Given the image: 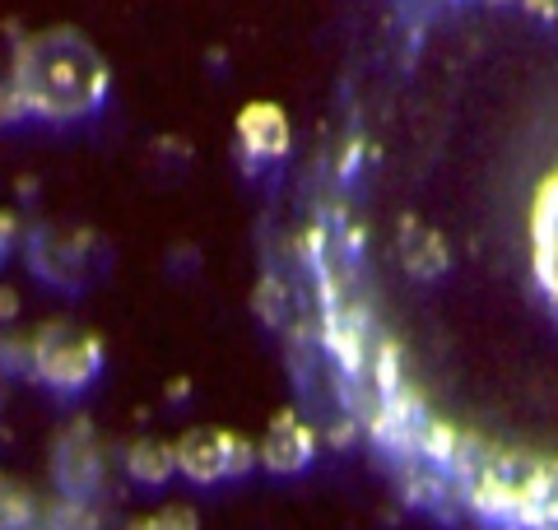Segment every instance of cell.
<instances>
[{"mask_svg": "<svg viewBox=\"0 0 558 530\" xmlns=\"http://www.w3.org/2000/svg\"><path fill=\"white\" fill-rule=\"evenodd\" d=\"M108 65L98 47L75 28H43L14 47V80L5 94V117L80 121L94 117L108 98Z\"/></svg>", "mask_w": 558, "mask_h": 530, "instance_id": "obj_1", "label": "cell"}, {"mask_svg": "<svg viewBox=\"0 0 558 530\" xmlns=\"http://www.w3.org/2000/svg\"><path fill=\"white\" fill-rule=\"evenodd\" d=\"M28 353H33V373H38L47 386H57V392H80V386H89L102 368L98 335H80L65 322L47 326L38 340L28 345Z\"/></svg>", "mask_w": 558, "mask_h": 530, "instance_id": "obj_2", "label": "cell"}, {"mask_svg": "<svg viewBox=\"0 0 558 530\" xmlns=\"http://www.w3.org/2000/svg\"><path fill=\"white\" fill-rule=\"evenodd\" d=\"M531 275L558 308V164L539 177L531 201Z\"/></svg>", "mask_w": 558, "mask_h": 530, "instance_id": "obj_4", "label": "cell"}, {"mask_svg": "<svg viewBox=\"0 0 558 530\" xmlns=\"http://www.w3.org/2000/svg\"><path fill=\"white\" fill-rule=\"evenodd\" d=\"M131 530H201V521L191 507H163V511H154V517L135 521Z\"/></svg>", "mask_w": 558, "mask_h": 530, "instance_id": "obj_10", "label": "cell"}, {"mask_svg": "<svg viewBox=\"0 0 558 530\" xmlns=\"http://www.w3.org/2000/svg\"><path fill=\"white\" fill-rule=\"evenodd\" d=\"M57 470H61V480L70 489H89L94 484V447H89V429H75V433H65L61 442V451H57Z\"/></svg>", "mask_w": 558, "mask_h": 530, "instance_id": "obj_9", "label": "cell"}, {"mask_svg": "<svg viewBox=\"0 0 558 530\" xmlns=\"http://www.w3.org/2000/svg\"><path fill=\"white\" fill-rule=\"evenodd\" d=\"M400 256H405L410 270H414V275H424V279L447 270V246H442V238L433 233V228L414 224V219L400 224Z\"/></svg>", "mask_w": 558, "mask_h": 530, "instance_id": "obj_7", "label": "cell"}, {"mask_svg": "<svg viewBox=\"0 0 558 530\" xmlns=\"http://www.w3.org/2000/svg\"><path fill=\"white\" fill-rule=\"evenodd\" d=\"M260 451H252L247 437L229 429H191L178 437V474L191 484H219L229 474H247V466Z\"/></svg>", "mask_w": 558, "mask_h": 530, "instance_id": "obj_3", "label": "cell"}, {"mask_svg": "<svg viewBox=\"0 0 558 530\" xmlns=\"http://www.w3.org/2000/svg\"><path fill=\"white\" fill-rule=\"evenodd\" d=\"M126 470L140 484H163L178 470V442H159V437H140L126 451Z\"/></svg>", "mask_w": 558, "mask_h": 530, "instance_id": "obj_8", "label": "cell"}, {"mask_svg": "<svg viewBox=\"0 0 558 530\" xmlns=\"http://www.w3.org/2000/svg\"><path fill=\"white\" fill-rule=\"evenodd\" d=\"M312 451H317V437H312V429L293 410H279L270 419L266 437H260V466H266L270 474H299V470H307Z\"/></svg>", "mask_w": 558, "mask_h": 530, "instance_id": "obj_6", "label": "cell"}, {"mask_svg": "<svg viewBox=\"0 0 558 530\" xmlns=\"http://www.w3.org/2000/svg\"><path fill=\"white\" fill-rule=\"evenodd\" d=\"M289 117L275 108V103H247L233 121V145L242 168H256V164H275V158L289 154Z\"/></svg>", "mask_w": 558, "mask_h": 530, "instance_id": "obj_5", "label": "cell"}]
</instances>
